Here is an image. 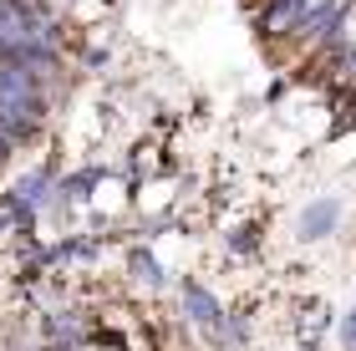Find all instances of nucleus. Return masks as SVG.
Masks as SVG:
<instances>
[{
    "label": "nucleus",
    "instance_id": "obj_1",
    "mask_svg": "<svg viewBox=\"0 0 356 351\" xmlns=\"http://www.w3.org/2000/svg\"><path fill=\"white\" fill-rule=\"evenodd\" d=\"M341 36L356 41V0H351V10H346V21H341Z\"/></svg>",
    "mask_w": 356,
    "mask_h": 351
}]
</instances>
